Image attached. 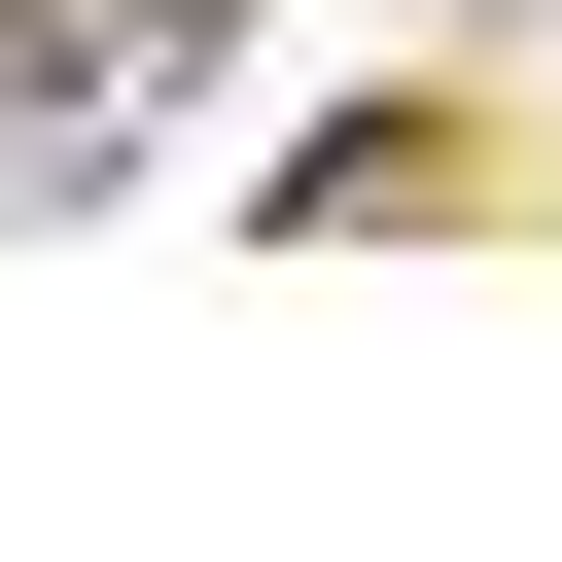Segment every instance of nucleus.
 I'll return each instance as SVG.
<instances>
[{
    "label": "nucleus",
    "mask_w": 562,
    "mask_h": 562,
    "mask_svg": "<svg viewBox=\"0 0 562 562\" xmlns=\"http://www.w3.org/2000/svg\"><path fill=\"white\" fill-rule=\"evenodd\" d=\"M176 70H211V0H0V176H105Z\"/></svg>",
    "instance_id": "1"
}]
</instances>
